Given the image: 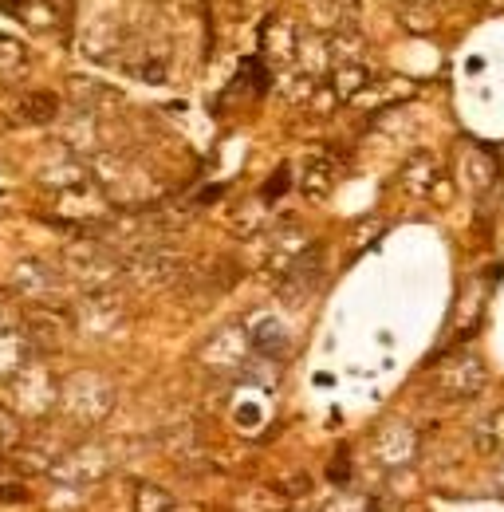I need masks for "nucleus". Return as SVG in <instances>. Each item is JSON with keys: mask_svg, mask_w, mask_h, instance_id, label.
<instances>
[{"mask_svg": "<svg viewBox=\"0 0 504 512\" xmlns=\"http://www.w3.org/2000/svg\"><path fill=\"white\" fill-rule=\"evenodd\" d=\"M351 473H355V469H351V453L339 449V453L327 461V481H331L335 489H347V485H351Z\"/></svg>", "mask_w": 504, "mask_h": 512, "instance_id": "9d476101", "label": "nucleus"}, {"mask_svg": "<svg viewBox=\"0 0 504 512\" xmlns=\"http://www.w3.org/2000/svg\"><path fill=\"white\" fill-rule=\"evenodd\" d=\"M473 446L481 457H489V461H497L504 453V406L501 410H493L489 418H481L477 422V430H473Z\"/></svg>", "mask_w": 504, "mask_h": 512, "instance_id": "0eeeda50", "label": "nucleus"}, {"mask_svg": "<svg viewBox=\"0 0 504 512\" xmlns=\"http://www.w3.org/2000/svg\"><path fill=\"white\" fill-rule=\"evenodd\" d=\"M8 383H12V410L20 414V422L24 418H48L56 410V402H60V386L44 371H28L24 367Z\"/></svg>", "mask_w": 504, "mask_h": 512, "instance_id": "20e7f679", "label": "nucleus"}, {"mask_svg": "<svg viewBox=\"0 0 504 512\" xmlns=\"http://www.w3.org/2000/svg\"><path fill=\"white\" fill-rule=\"evenodd\" d=\"M20 446H24V422H20V414L12 406L0 402V453L12 457Z\"/></svg>", "mask_w": 504, "mask_h": 512, "instance_id": "1a4fd4ad", "label": "nucleus"}, {"mask_svg": "<svg viewBox=\"0 0 504 512\" xmlns=\"http://www.w3.org/2000/svg\"><path fill=\"white\" fill-rule=\"evenodd\" d=\"M249 363V343L241 335V327H221L205 347H201V367L217 379H229V375H241Z\"/></svg>", "mask_w": 504, "mask_h": 512, "instance_id": "423d86ee", "label": "nucleus"}, {"mask_svg": "<svg viewBox=\"0 0 504 512\" xmlns=\"http://www.w3.org/2000/svg\"><path fill=\"white\" fill-rule=\"evenodd\" d=\"M434 386H438V394H445L449 402H465V398H477L489 386V371H485V363L477 355L457 351L445 363H438Z\"/></svg>", "mask_w": 504, "mask_h": 512, "instance_id": "7ed1b4c3", "label": "nucleus"}, {"mask_svg": "<svg viewBox=\"0 0 504 512\" xmlns=\"http://www.w3.org/2000/svg\"><path fill=\"white\" fill-rule=\"evenodd\" d=\"M323 512H371V505H367V501H351V497H339L335 505H327Z\"/></svg>", "mask_w": 504, "mask_h": 512, "instance_id": "ddd939ff", "label": "nucleus"}, {"mask_svg": "<svg viewBox=\"0 0 504 512\" xmlns=\"http://www.w3.org/2000/svg\"><path fill=\"white\" fill-rule=\"evenodd\" d=\"M134 512H178V501H174V493H166L162 485L142 481V485L134 489Z\"/></svg>", "mask_w": 504, "mask_h": 512, "instance_id": "6e6552de", "label": "nucleus"}, {"mask_svg": "<svg viewBox=\"0 0 504 512\" xmlns=\"http://www.w3.org/2000/svg\"><path fill=\"white\" fill-rule=\"evenodd\" d=\"M115 473V457L103 446L87 442V446H67L60 461L48 469V477L63 489H91L99 481H107Z\"/></svg>", "mask_w": 504, "mask_h": 512, "instance_id": "f03ea898", "label": "nucleus"}, {"mask_svg": "<svg viewBox=\"0 0 504 512\" xmlns=\"http://www.w3.org/2000/svg\"><path fill=\"white\" fill-rule=\"evenodd\" d=\"M56 410H60L71 426L95 430V426L107 422L111 410H115V386L107 383L103 375H91V371H87V375H75V379H67V383L60 386Z\"/></svg>", "mask_w": 504, "mask_h": 512, "instance_id": "f257e3e1", "label": "nucleus"}, {"mask_svg": "<svg viewBox=\"0 0 504 512\" xmlns=\"http://www.w3.org/2000/svg\"><path fill=\"white\" fill-rule=\"evenodd\" d=\"M8 485H20V465L8 453H0V489H8Z\"/></svg>", "mask_w": 504, "mask_h": 512, "instance_id": "f8f14e48", "label": "nucleus"}, {"mask_svg": "<svg viewBox=\"0 0 504 512\" xmlns=\"http://www.w3.org/2000/svg\"><path fill=\"white\" fill-rule=\"evenodd\" d=\"M371 449H375V457L382 469L402 473V469H410V465L418 461L422 438H418V430H414L410 422H382V426L375 430Z\"/></svg>", "mask_w": 504, "mask_h": 512, "instance_id": "39448f33", "label": "nucleus"}, {"mask_svg": "<svg viewBox=\"0 0 504 512\" xmlns=\"http://www.w3.org/2000/svg\"><path fill=\"white\" fill-rule=\"evenodd\" d=\"M292 481H276L272 485V493H280V497H288V501H296V497H308L312 493V481H308V473H288Z\"/></svg>", "mask_w": 504, "mask_h": 512, "instance_id": "9b49d317", "label": "nucleus"}]
</instances>
